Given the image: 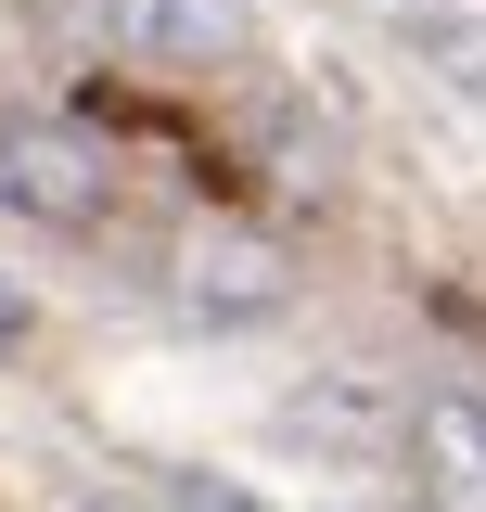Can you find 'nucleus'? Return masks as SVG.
Instances as JSON below:
<instances>
[{
	"label": "nucleus",
	"instance_id": "obj_1",
	"mask_svg": "<svg viewBox=\"0 0 486 512\" xmlns=\"http://www.w3.org/2000/svg\"><path fill=\"white\" fill-rule=\"evenodd\" d=\"M295 244L282 231H256V218H192L180 244H167V308L192 333H256V320L295 308Z\"/></svg>",
	"mask_w": 486,
	"mask_h": 512
},
{
	"label": "nucleus",
	"instance_id": "obj_2",
	"mask_svg": "<svg viewBox=\"0 0 486 512\" xmlns=\"http://www.w3.org/2000/svg\"><path fill=\"white\" fill-rule=\"evenodd\" d=\"M0 205L39 231H103L116 218V141L77 116H0Z\"/></svg>",
	"mask_w": 486,
	"mask_h": 512
},
{
	"label": "nucleus",
	"instance_id": "obj_3",
	"mask_svg": "<svg viewBox=\"0 0 486 512\" xmlns=\"http://www.w3.org/2000/svg\"><path fill=\"white\" fill-rule=\"evenodd\" d=\"M397 436H410V487H423V512H486V397H474V384H435Z\"/></svg>",
	"mask_w": 486,
	"mask_h": 512
},
{
	"label": "nucleus",
	"instance_id": "obj_4",
	"mask_svg": "<svg viewBox=\"0 0 486 512\" xmlns=\"http://www.w3.org/2000/svg\"><path fill=\"white\" fill-rule=\"evenodd\" d=\"M103 39L128 64H231L243 52V0H103Z\"/></svg>",
	"mask_w": 486,
	"mask_h": 512
},
{
	"label": "nucleus",
	"instance_id": "obj_5",
	"mask_svg": "<svg viewBox=\"0 0 486 512\" xmlns=\"http://www.w3.org/2000/svg\"><path fill=\"white\" fill-rule=\"evenodd\" d=\"M410 52L461 90V103H486V13H461V0H423L410 13Z\"/></svg>",
	"mask_w": 486,
	"mask_h": 512
},
{
	"label": "nucleus",
	"instance_id": "obj_6",
	"mask_svg": "<svg viewBox=\"0 0 486 512\" xmlns=\"http://www.w3.org/2000/svg\"><path fill=\"white\" fill-rule=\"evenodd\" d=\"M167 500H180V512H269L256 487H231V474H205V461H192V474H167Z\"/></svg>",
	"mask_w": 486,
	"mask_h": 512
},
{
	"label": "nucleus",
	"instance_id": "obj_7",
	"mask_svg": "<svg viewBox=\"0 0 486 512\" xmlns=\"http://www.w3.org/2000/svg\"><path fill=\"white\" fill-rule=\"evenodd\" d=\"M13 346H26V295L0 282V359H13Z\"/></svg>",
	"mask_w": 486,
	"mask_h": 512
},
{
	"label": "nucleus",
	"instance_id": "obj_8",
	"mask_svg": "<svg viewBox=\"0 0 486 512\" xmlns=\"http://www.w3.org/2000/svg\"><path fill=\"white\" fill-rule=\"evenodd\" d=\"M90 512H116V500H90Z\"/></svg>",
	"mask_w": 486,
	"mask_h": 512
}]
</instances>
